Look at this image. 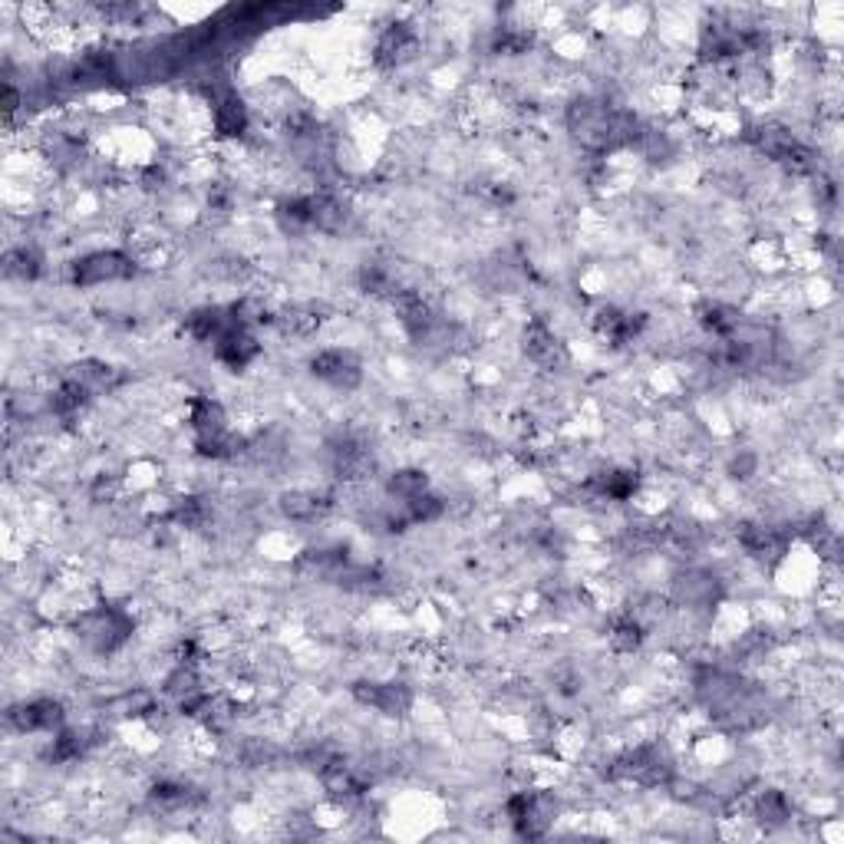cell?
I'll return each mask as SVG.
<instances>
[{
  "label": "cell",
  "instance_id": "1",
  "mask_svg": "<svg viewBox=\"0 0 844 844\" xmlns=\"http://www.w3.org/2000/svg\"><path fill=\"white\" fill-rule=\"evenodd\" d=\"M76 631H80V640H83L93 653L106 656V653H116V650L129 640V633H133V618H129L126 611H119L116 604H96V608H89V611L80 614Z\"/></svg>",
  "mask_w": 844,
  "mask_h": 844
},
{
  "label": "cell",
  "instance_id": "2",
  "mask_svg": "<svg viewBox=\"0 0 844 844\" xmlns=\"http://www.w3.org/2000/svg\"><path fill=\"white\" fill-rule=\"evenodd\" d=\"M136 274V257L126 251H93L73 264L76 287H99L113 281H129Z\"/></svg>",
  "mask_w": 844,
  "mask_h": 844
},
{
  "label": "cell",
  "instance_id": "3",
  "mask_svg": "<svg viewBox=\"0 0 844 844\" xmlns=\"http://www.w3.org/2000/svg\"><path fill=\"white\" fill-rule=\"evenodd\" d=\"M521 347H525V357L541 367V370H558L568 363V350L561 344V337L545 324V320H531L521 334Z\"/></svg>",
  "mask_w": 844,
  "mask_h": 844
},
{
  "label": "cell",
  "instance_id": "4",
  "mask_svg": "<svg viewBox=\"0 0 844 844\" xmlns=\"http://www.w3.org/2000/svg\"><path fill=\"white\" fill-rule=\"evenodd\" d=\"M310 370L317 380H324L327 387L334 390H354L360 383V363L350 350H320L314 360H310Z\"/></svg>",
  "mask_w": 844,
  "mask_h": 844
},
{
  "label": "cell",
  "instance_id": "5",
  "mask_svg": "<svg viewBox=\"0 0 844 844\" xmlns=\"http://www.w3.org/2000/svg\"><path fill=\"white\" fill-rule=\"evenodd\" d=\"M7 719L17 732H53V729H63V706L50 696H40L10 709Z\"/></svg>",
  "mask_w": 844,
  "mask_h": 844
},
{
  "label": "cell",
  "instance_id": "6",
  "mask_svg": "<svg viewBox=\"0 0 844 844\" xmlns=\"http://www.w3.org/2000/svg\"><path fill=\"white\" fill-rule=\"evenodd\" d=\"M420 53V33L410 23H390L377 40V63L393 70L410 63Z\"/></svg>",
  "mask_w": 844,
  "mask_h": 844
},
{
  "label": "cell",
  "instance_id": "7",
  "mask_svg": "<svg viewBox=\"0 0 844 844\" xmlns=\"http://www.w3.org/2000/svg\"><path fill=\"white\" fill-rule=\"evenodd\" d=\"M354 696L367 706H373L383 716H403L413 706V693L407 683H357Z\"/></svg>",
  "mask_w": 844,
  "mask_h": 844
},
{
  "label": "cell",
  "instance_id": "8",
  "mask_svg": "<svg viewBox=\"0 0 844 844\" xmlns=\"http://www.w3.org/2000/svg\"><path fill=\"white\" fill-rule=\"evenodd\" d=\"M211 347H214V360L224 363L228 370H244V367L261 354V347H257V340L247 334V327H231V330L221 334Z\"/></svg>",
  "mask_w": 844,
  "mask_h": 844
},
{
  "label": "cell",
  "instance_id": "9",
  "mask_svg": "<svg viewBox=\"0 0 844 844\" xmlns=\"http://www.w3.org/2000/svg\"><path fill=\"white\" fill-rule=\"evenodd\" d=\"M66 380H73L80 390H86V397H106L119 387V373L99 360H83V363H73L66 373Z\"/></svg>",
  "mask_w": 844,
  "mask_h": 844
},
{
  "label": "cell",
  "instance_id": "10",
  "mask_svg": "<svg viewBox=\"0 0 844 844\" xmlns=\"http://www.w3.org/2000/svg\"><path fill=\"white\" fill-rule=\"evenodd\" d=\"M673 594L683 608H709L719 594V581L709 571H683L673 581Z\"/></svg>",
  "mask_w": 844,
  "mask_h": 844
},
{
  "label": "cell",
  "instance_id": "11",
  "mask_svg": "<svg viewBox=\"0 0 844 844\" xmlns=\"http://www.w3.org/2000/svg\"><path fill=\"white\" fill-rule=\"evenodd\" d=\"M327 505H330V502L320 498L317 492H287V495L281 498V511H284L291 521H317V518L324 515Z\"/></svg>",
  "mask_w": 844,
  "mask_h": 844
},
{
  "label": "cell",
  "instance_id": "12",
  "mask_svg": "<svg viewBox=\"0 0 844 844\" xmlns=\"http://www.w3.org/2000/svg\"><path fill=\"white\" fill-rule=\"evenodd\" d=\"M756 819H759L766 829L785 825V822L792 819V802H789V795H785V792H776V789L762 792V795L756 799Z\"/></svg>",
  "mask_w": 844,
  "mask_h": 844
},
{
  "label": "cell",
  "instance_id": "13",
  "mask_svg": "<svg viewBox=\"0 0 844 844\" xmlns=\"http://www.w3.org/2000/svg\"><path fill=\"white\" fill-rule=\"evenodd\" d=\"M40 254H36V247H30V244H20V247H10L7 251V274L10 277H20V281H33L36 274H40Z\"/></svg>",
  "mask_w": 844,
  "mask_h": 844
}]
</instances>
